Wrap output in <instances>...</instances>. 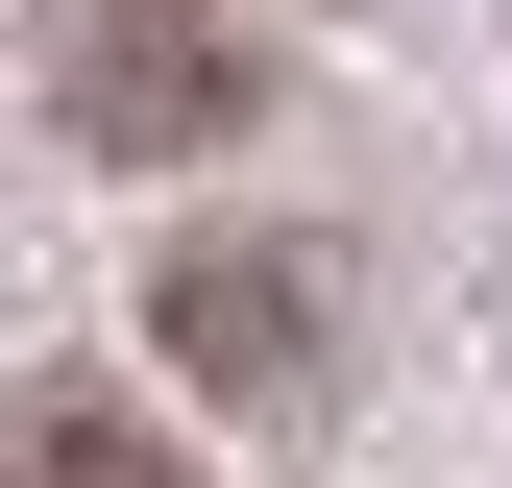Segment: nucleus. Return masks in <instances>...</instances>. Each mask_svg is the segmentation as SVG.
<instances>
[{"label": "nucleus", "mask_w": 512, "mask_h": 488, "mask_svg": "<svg viewBox=\"0 0 512 488\" xmlns=\"http://www.w3.org/2000/svg\"><path fill=\"white\" fill-rule=\"evenodd\" d=\"M49 74H74V122H98V147H220V122H244V74H220L196 25H74Z\"/></svg>", "instance_id": "1"}, {"label": "nucleus", "mask_w": 512, "mask_h": 488, "mask_svg": "<svg viewBox=\"0 0 512 488\" xmlns=\"http://www.w3.org/2000/svg\"><path fill=\"white\" fill-rule=\"evenodd\" d=\"M293 342H317V269H269V244H196V269H171V366L293 391Z\"/></svg>", "instance_id": "2"}, {"label": "nucleus", "mask_w": 512, "mask_h": 488, "mask_svg": "<svg viewBox=\"0 0 512 488\" xmlns=\"http://www.w3.org/2000/svg\"><path fill=\"white\" fill-rule=\"evenodd\" d=\"M25 488H171L147 440H98V415H25Z\"/></svg>", "instance_id": "3"}]
</instances>
